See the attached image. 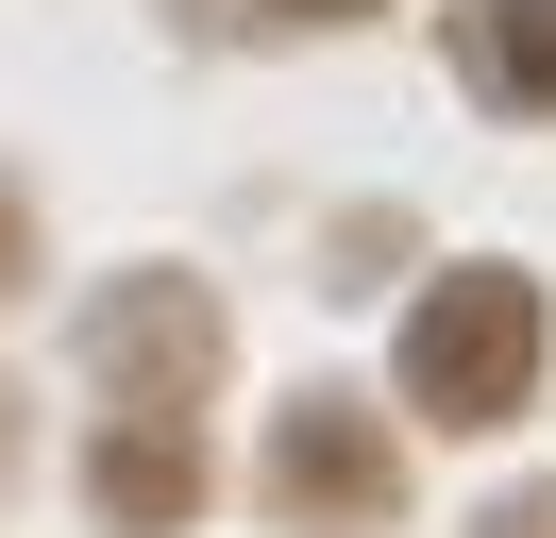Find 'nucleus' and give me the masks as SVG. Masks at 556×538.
<instances>
[{"label":"nucleus","mask_w":556,"mask_h":538,"mask_svg":"<svg viewBox=\"0 0 556 538\" xmlns=\"http://www.w3.org/2000/svg\"><path fill=\"white\" fill-rule=\"evenodd\" d=\"M405 404L421 421H522L540 404V286L522 269H439V286L405 303Z\"/></svg>","instance_id":"obj_1"},{"label":"nucleus","mask_w":556,"mask_h":538,"mask_svg":"<svg viewBox=\"0 0 556 538\" xmlns=\"http://www.w3.org/2000/svg\"><path fill=\"white\" fill-rule=\"evenodd\" d=\"M270 504L304 538H371L388 504H405V471H388V437H371V404H338V387H304L270 421Z\"/></svg>","instance_id":"obj_2"},{"label":"nucleus","mask_w":556,"mask_h":538,"mask_svg":"<svg viewBox=\"0 0 556 538\" xmlns=\"http://www.w3.org/2000/svg\"><path fill=\"white\" fill-rule=\"evenodd\" d=\"M85 354H102V404H203V370H219V303L186 286V269H136V286L102 303V336H85Z\"/></svg>","instance_id":"obj_3"},{"label":"nucleus","mask_w":556,"mask_h":538,"mask_svg":"<svg viewBox=\"0 0 556 538\" xmlns=\"http://www.w3.org/2000/svg\"><path fill=\"white\" fill-rule=\"evenodd\" d=\"M85 504H102L118 538H186L203 522V421H169V404H118L102 454H85Z\"/></svg>","instance_id":"obj_4"},{"label":"nucleus","mask_w":556,"mask_h":538,"mask_svg":"<svg viewBox=\"0 0 556 538\" xmlns=\"http://www.w3.org/2000/svg\"><path fill=\"white\" fill-rule=\"evenodd\" d=\"M472 34H489V67L522 101H556V0H472Z\"/></svg>","instance_id":"obj_5"},{"label":"nucleus","mask_w":556,"mask_h":538,"mask_svg":"<svg viewBox=\"0 0 556 538\" xmlns=\"http://www.w3.org/2000/svg\"><path fill=\"white\" fill-rule=\"evenodd\" d=\"M472 538H556V488H506V504H489Z\"/></svg>","instance_id":"obj_6"},{"label":"nucleus","mask_w":556,"mask_h":538,"mask_svg":"<svg viewBox=\"0 0 556 538\" xmlns=\"http://www.w3.org/2000/svg\"><path fill=\"white\" fill-rule=\"evenodd\" d=\"M17 269H35V219H17V185H0V286H17Z\"/></svg>","instance_id":"obj_7"},{"label":"nucleus","mask_w":556,"mask_h":538,"mask_svg":"<svg viewBox=\"0 0 556 538\" xmlns=\"http://www.w3.org/2000/svg\"><path fill=\"white\" fill-rule=\"evenodd\" d=\"M287 17H354V0H287Z\"/></svg>","instance_id":"obj_8"}]
</instances>
